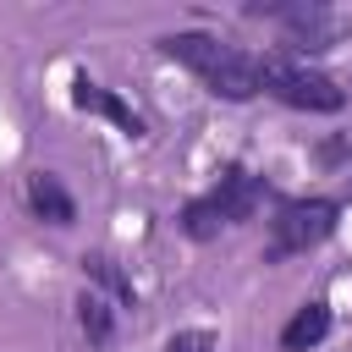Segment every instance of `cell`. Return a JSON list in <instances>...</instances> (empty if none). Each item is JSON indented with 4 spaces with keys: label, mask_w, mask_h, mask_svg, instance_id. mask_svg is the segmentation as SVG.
<instances>
[{
    "label": "cell",
    "mask_w": 352,
    "mask_h": 352,
    "mask_svg": "<svg viewBox=\"0 0 352 352\" xmlns=\"http://www.w3.org/2000/svg\"><path fill=\"white\" fill-rule=\"evenodd\" d=\"M160 50H165L176 66H187L214 99L248 104L253 94H264V82H258V55H248V50L214 38V33H165Z\"/></svg>",
    "instance_id": "obj_1"
},
{
    "label": "cell",
    "mask_w": 352,
    "mask_h": 352,
    "mask_svg": "<svg viewBox=\"0 0 352 352\" xmlns=\"http://www.w3.org/2000/svg\"><path fill=\"white\" fill-rule=\"evenodd\" d=\"M264 198H270V182H264L258 170H248V165H226V170L214 176V187H204L198 198L182 204L176 226H182L192 242H214L226 226L253 220V214L264 209Z\"/></svg>",
    "instance_id": "obj_2"
},
{
    "label": "cell",
    "mask_w": 352,
    "mask_h": 352,
    "mask_svg": "<svg viewBox=\"0 0 352 352\" xmlns=\"http://www.w3.org/2000/svg\"><path fill=\"white\" fill-rule=\"evenodd\" d=\"M258 82H264V94H275L280 104H292V110H314V116H336L341 104H346V88L330 77V72H319V66H308V60H297V55H258Z\"/></svg>",
    "instance_id": "obj_3"
},
{
    "label": "cell",
    "mask_w": 352,
    "mask_h": 352,
    "mask_svg": "<svg viewBox=\"0 0 352 352\" xmlns=\"http://www.w3.org/2000/svg\"><path fill=\"white\" fill-rule=\"evenodd\" d=\"M341 226V204L336 198H286L270 220V242H264V264H286L308 248H319L330 231Z\"/></svg>",
    "instance_id": "obj_4"
},
{
    "label": "cell",
    "mask_w": 352,
    "mask_h": 352,
    "mask_svg": "<svg viewBox=\"0 0 352 352\" xmlns=\"http://www.w3.org/2000/svg\"><path fill=\"white\" fill-rule=\"evenodd\" d=\"M248 16H270V22H280V44H286L292 55H319V50H330V44L346 33V22H341L330 6H314V0H280V6L253 0Z\"/></svg>",
    "instance_id": "obj_5"
},
{
    "label": "cell",
    "mask_w": 352,
    "mask_h": 352,
    "mask_svg": "<svg viewBox=\"0 0 352 352\" xmlns=\"http://www.w3.org/2000/svg\"><path fill=\"white\" fill-rule=\"evenodd\" d=\"M72 104L82 110V116H99V121H110L121 138H143L148 126H143V116L116 94V88H104V82H94L88 72H72Z\"/></svg>",
    "instance_id": "obj_6"
},
{
    "label": "cell",
    "mask_w": 352,
    "mask_h": 352,
    "mask_svg": "<svg viewBox=\"0 0 352 352\" xmlns=\"http://www.w3.org/2000/svg\"><path fill=\"white\" fill-rule=\"evenodd\" d=\"M28 209L44 220V226H77V198L66 192V182L55 176V170H33L28 176Z\"/></svg>",
    "instance_id": "obj_7"
},
{
    "label": "cell",
    "mask_w": 352,
    "mask_h": 352,
    "mask_svg": "<svg viewBox=\"0 0 352 352\" xmlns=\"http://www.w3.org/2000/svg\"><path fill=\"white\" fill-rule=\"evenodd\" d=\"M116 324H121V308H116L104 292L82 286V292H77V330H82V341H88L94 352H104V346L116 341Z\"/></svg>",
    "instance_id": "obj_8"
},
{
    "label": "cell",
    "mask_w": 352,
    "mask_h": 352,
    "mask_svg": "<svg viewBox=\"0 0 352 352\" xmlns=\"http://www.w3.org/2000/svg\"><path fill=\"white\" fill-rule=\"evenodd\" d=\"M77 264H82V280H88L94 292H104L121 314H126V308H138V286H132V275H126L110 253H82Z\"/></svg>",
    "instance_id": "obj_9"
},
{
    "label": "cell",
    "mask_w": 352,
    "mask_h": 352,
    "mask_svg": "<svg viewBox=\"0 0 352 352\" xmlns=\"http://www.w3.org/2000/svg\"><path fill=\"white\" fill-rule=\"evenodd\" d=\"M324 336H330V302H324V297H308V302L280 324V352H314Z\"/></svg>",
    "instance_id": "obj_10"
},
{
    "label": "cell",
    "mask_w": 352,
    "mask_h": 352,
    "mask_svg": "<svg viewBox=\"0 0 352 352\" xmlns=\"http://www.w3.org/2000/svg\"><path fill=\"white\" fill-rule=\"evenodd\" d=\"M220 346V336L209 330V324H192V330H176L170 341H165V352H214Z\"/></svg>",
    "instance_id": "obj_11"
}]
</instances>
